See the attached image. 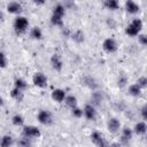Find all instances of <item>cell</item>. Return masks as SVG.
I'll use <instances>...</instances> for the list:
<instances>
[{
	"mask_svg": "<svg viewBox=\"0 0 147 147\" xmlns=\"http://www.w3.org/2000/svg\"><path fill=\"white\" fill-rule=\"evenodd\" d=\"M142 29V21L140 18H134L132 22L125 28V33L130 37H136L140 34V31Z\"/></svg>",
	"mask_w": 147,
	"mask_h": 147,
	"instance_id": "6da1fadb",
	"label": "cell"
},
{
	"mask_svg": "<svg viewBox=\"0 0 147 147\" xmlns=\"http://www.w3.org/2000/svg\"><path fill=\"white\" fill-rule=\"evenodd\" d=\"M28 28H29L28 18L24 17V16H21V15L16 16V18L14 21V30H15V32L17 34H22L28 30Z\"/></svg>",
	"mask_w": 147,
	"mask_h": 147,
	"instance_id": "7a4b0ae2",
	"label": "cell"
},
{
	"mask_svg": "<svg viewBox=\"0 0 147 147\" xmlns=\"http://www.w3.org/2000/svg\"><path fill=\"white\" fill-rule=\"evenodd\" d=\"M23 137L29 138V139H33V138H39L41 136L40 130L37 126L33 125H25L23 126V131H22Z\"/></svg>",
	"mask_w": 147,
	"mask_h": 147,
	"instance_id": "3957f363",
	"label": "cell"
},
{
	"mask_svg": "<svg viewBox=\"0 0 147 147\" xmlns=\"http://www.w3.org/2000/svg\"><path fill=\"white\" fill-rule=\"evenodd\" d=\"M37 119L40 124L42 125H51L53 123V115L49 110H39L38 115H37Z\"/></svg>",
	"mask_w": 147,
	"mask_h": 147,
	"instance_id": "277c9868",
	"label": "cell"
},
{
	"mask_svg": "<svg viewBox=\"0 0 147 147\" xmlns=\"http://www.w3.org/2000/svg\"><path fill=\"white\" fill-rule=\"evenodd\" d=\"M47 77L42 74V72H40V71H38V72H36L34 75H33V77H32V83H33V85L34 86H37V87H40V88H44V87H46L47 86Z\"/></svg>",
	"mask_w": 147,
	"mask_h": 147,
	"instance_id": "5b68a950",
	"label": "cell"
},
{
	"mask_svg": "<svg viewBox=\"0 0 147 147\" xmlns=\"http://www.w3.org/2000/svg\"><path fill=\"white\" fill-rule=\"evenodd\" d=\"M90 138H91V141H92L96 147H108L106 139L103 138V136H102L100 132H98V131L92 132Z\"/></svg>",
	"mask_w": 147,
	"mask_h": 147,
	"instance_id": "8992f818",
	"label": "cell"
},
{
	"mask_svg": "<svg viewBox=\"0 0 147 147\" xmlns=\"http://www.w3.org/2000/svg\"><path fill=\"white\" fill-rule=\"evenodd\" d=\"M102 48L106 53H109V54L115 53L117 51V42L113 38H107L102 42Z\"/></svg>",
	"mask_w": 147,
	"mask_h": 147,
	"instance_id": "52a82bcc",
	"label": "cell"
},
{
	"mask_svg": "<svg viewBox=\"0 0 147 147\" xmlns=\"http://www.w3.org/2000/svg\"><path fill=\"white\" fill-rule=\"evenodd\" d=\"M83 115L88 121H94L96 118V110L93 105H85L83 109Z\"/></svg>",
	"mask_w": 147,
	"mask_h": 147,
	"instance_id": "ba28073f",
	"label": "cell"
},
{
	"mask_svg": "<svg viewBox=\"0 0 147 147\" xmlns=\"http://www.w3.org/2000/svg\"><path fill=\"white\" fill-rule=\"evenodd\" d=\"M23 10V7L20 2L17 1H10L8 5H7V11L10 13V14H14V15H20Z\"/></svg>",
	"mask_w": 147,
	"mask_h": 147,
	"instance_id": "9c48e42d",
	"label": "cell"
},
{
	"mask_svg": "<svg viewBox=\"0 0 147 147\" xmlns=\"http://www.w3.org/2000/svg\"><path fill=\"white\" fill-rule=\"evenodd\" d=\"M107 127H108V131L111 132V133H116L119 131L121 129V122L116 118V117H111L108 119L107 122Z\"/></svg>",
	"mask_w": 147,
	"mask_h": 147,
	"instance_id": "30bf717a",
	"label": "cell"
},
{
	"mask_svg": "<svg viewBox=\"0 0 147 147\" xmlns=\"http://www.w3.org/2000/svg\"><path fill=\"white\" fill-rule=\"evenodd\" d=\"M51 64H52V68L55 70V71H61L62 68H63V62H62V59L59 54H53L52 57H51Z\"/></svg>",
	"mask_w": 147,
	"mask_h": 147,
	"instance_id": "8fae6325",
	"label": "cell"
},
{
	"mask_svg": "<svg viewBox=\"0 0 147 147\" xmlns=\"http://www.w3.org/2000/svg\"><path fill=\"white\" fill-rule=\"evenodd\" d=\"M65 96H67V94H65V92H64V90H62V88H55L53 92H52V99L54 100V101H56V102H63L64 101V99H65Z\"/></svg>",
	"mask_w": 147,
	"mask_h": 147,
	"instance_id": "7c38bea8",
	"label": "cell"
},
{
	"mask_svg": "<svg viewBox=\"0 0 147 147\" xmlns=\"http://www.w3.org/2000/svg\"><path fill=\"white\" fill-rule=\"evenodd\" d=\"M125 10H126L127 13H130V14H137V13H139L140 7H139V5L136 3L134 1L127 0V1L125 2Z\"/></svg>",
	"mask_w": 147,
	"mask_h": 147,
	"instance_id": "4fadbf2b",
	"label": "cell"
},
{
	"mask_svg": "<svg viewBox=\"0 0 147 147\" xmlns=\"http://www.w3.org/2000/svg\"><path fill=\"white\" fill-rule=\"evenodd\" d=\"M146 131H147V125H146V123H145L144 121L136 123V125H134V127H133V132H134L136 134H138V136H144V134L146 133Z\"/></svg>",
	"mask_w": 147,
	"mask_h": 147,
	"instance_id": "5bb4252c",
	"label": "cell"
},
{
	"mask_svg": "<svg viewBox=\"0 0 147 147\" xmlns=\"http://www.w3.org/2000/svg\"><path fill=\"white\" fill-rule=\"evenodd\" d=\"M64 14H65V6L62 5V3H56L54 6V8H53V15L63 17Z\"/></svg>",
	"mask_w": 147,
	"mask_h": 147,
	"instance_id": "9a60e30c",
	"label": "cell"
},
{
	"mask_svg": "<svg viewBox=\"0 0 147 147\" xmlns=\"http://www.w3.org/2000/svg\"><path fill=\"white\" fill-rule=\"evenodd\" d=\"M30 37L32 39H34V40H40L42 38V31H41V29L39 26L32 28L31 31H30Z\"/></svg>",
	"mask_w": 147,
	"mask_h": 147,
	"instance_id": "2e32d148",
	"label": "cell"
},
{
	"mask_svg": "<svg viewBox=\"0 0 147 147\" xmlns=\"http://www.w3.org/2000/svg\"><path fill=\"white\" fill-rule=\"evenodd\" d=\"M64 102H65V105H67L70 109L77 107V105H78V102H77V98H76L75 95H72V94L67 95L65 99H64Z\"/></svg>",
	"mask_w": 147,
	"mask_h": 147,
	"instance_id": "e0dca14e",
	"label": "cell"
},
{
	"mask_svg": "<svg viewBox=\"0 0 147 147\" xmlns=\"http://www.w3.org/2000/svg\"><path fill=\"white\" fill-rule=\"evenodd\" d=\"M10 96L13 98V99H15L16 101H22L23 100V96H24V94H23V91H21V90H18V88H16V87H14L11 91H10Z\"/></svg>",
	"mask_w": 147,
	"mask_h": 147,
	"instance_id": "ac0fdd59",
	"label": "cell"
},
{
	"mask_svg": "<svg viewBox=\"0 0 147 147\" xmlns=\"http://www.w3.org/2000/svg\"><path fill=\"white\" fill-rule=\"evenodd\" d=\"M13 142H14L13 138L10 136L6 134V136L1 137V139H0V147H11Z\"/></svg>",
	"mask_w": 147,
	"mask_h": 147,
	"instance_id": "d6986e66",
	"label": "cell"
},
{
	"mask_svg": "<svg viewBox=\"0 0 147 147\" xmlns=\"http://www.w3.org/2000/svg\"><path fill=\"white\" fill-rule=\"evenodd\" d=\"M129 94L132 95V96H139L141 94V88L134 83V84H131L129 86Z\"/></svg>",
	"mask_w": 147,
	"mask_h": 147,
	"instance_id": "ffe728a7",
	"label": "cell"
},
{
	"mask_svg": "<svg viewBox=\"0 0 147 147\" xmlns=\"http://www.w3.org/2000/svg\"><path fill=\"white\" fill-rule=\"evenodd\" d=\"M103 5H105V7H107L110 10H116L119 8V2L117 0H106L103 2Z\"/></svg>",
	"mask_w": 147,
	"mask_h": 147,
	"instance_id": "44dd1931",
	"label": "cell"
},
{
	"mask_svg": "<svg viewBox=\"0 0 147 147\" xmlns=\"http://www.w3.org/2000/svg\"><path fill=\"white\" fill-rule=\"evenodd\" d=\"M14 87H16L21 91H24L28 87V83L23 78H16L15 82H14Z\"/></svg>",
	"mask_w": 147,
	"mask_h": 147,
	"instance_id": "7402d4cb",
	"label": "cell"
},
{
	"mask_svg": "<svg viewBox=\"0 0 147 147\" xmlns=\"http://www.w3.org/2000/svg\"><path fill=\"white\" fill-rule=\"evenodd\" d=\"M51 23L55 26H60V28H63V17H60V16H56V15H53L51 16Z\"/></svg>",
	"mask_w": 147,
	"mask_h": 147,
	"instance_id": "603a6c76",
	"label": "cell"
},
{
	"mask_svg": "<svg viewBox=\"0 0 147 147\" xmlns=\"http://www.w3.org/2000/svg\"><path fill=\"white\" fill-rule=\"evenodd\" d=\"M132 130L131 129H129V127H124L123 130H122V140L124 141V142H126V141H129L131 138H132Z\"/></svg>",
	"mask_w": 147,
	"mask_h": 147,
	"instance_id": "cb8c5ba5",
	"label": "cell"
},
{
	"mask_svg": "<svg viewBox=\"0 0 147 147\" xmlns=\"http://www.w3.org/2000/svg\"><path fill=\"white\" fill-rule=\"evenodd\" d=\"M11 123H13L15 126H22V125L24 124V118H23L22 115L16 114V115H14V116L11 117Z\"/></svg>",
	"mask_w": 147,
	"mask_h": 147,
	"instance_id": "d4e9b609",
	"label": "cell"
},
{
	"mask_svg": "<svg viewBox=\"0 0 147 147\" xmlns=\"http://www.w3.org/2000/svg\"><path fill=\"white\" fill-rule=\"evenodd\" d=\"M72 39H74L75 41H77V42H82V41H84V33H83V31L78 30V31L74 32V34H72Z\"/></svg>",
	"mask_w": 147,
	"mask_h": 147,
	"instance_id": "484cf974",
	"label": "cell"
},
{
	"mask_svg": "<svg viewBox=\"0 0 147 147\" xmlns=\"http://www.w3.org/2000/svg\"><path fill=\"white\" fill-rule=\"evenodd\" d=\"M136 84H137L141 90L145 88V87L147 86V77H146V76H141V77H139Z\"/></svg>",
	"mask_w": 147,
	"mask_h": 147,
	"instance_id": "4316f807",
	"label": "cell"
},
{
	"mask_svg": "<svg viewBox=\"0 0 147 147\" xmlns=\"http://www.w3.org/2000/svg\"><path fill=\"white\" fill-rule=\"evenodd\" d=\"M71 114H72L74 117H76V118H80V117L83 116V109H80V108L77 106V107H75V108L71 109Z\"/></svg>",
	"mask_w": 147,
	"mask_h": 147,
	"instance_id": "83f0119b",
	"label": "cell"
},
{
	"mask_svg": "<svg viewBox=\"0 0 147 147\" xmlns=\"http://www.w3.org/2000/svg\"><path fill=\"white\" fill-rule=\"evenodd\" d=\"M6 65H7V57L5 53L0 52V68H6Z\"/></svg>",
	"mask_w": 147,
	"mask_h": 147,
	"instance_id": "f1b7e54d",
	"label": "cell"
},
{
	"mask_svg": "<svg viewBox=\"0 0 147 147\" xmlns=\"http://www.w3.org/2000/svg\"><path fill=\"white\" fill-rule=\"evenodd\" d=\"M138 40H139V42H140V45H142V46H146L147 45V36L146 34H138Z\"/></svg>",
	"mask_w": 147,
	"mask_h": 147,
	"instance_id": "f546056e",
	"label": "cell"
},
{
	"mask_svg": "<svg viewBox=\"0 0 147 147\" xmlns=\"http://www.w3.org/2000/svg\"><path fill=\"white\" fill-rule=\"evenodd\" d=\"M141 117H142L144 122L147 119V107H146V106H144V107L141 108Z\"/></svg>",
	"mask_w": 147,
	"mask_h": 147,
	"instance_id": "4dcf8cb0",
	"label": "cell"
},
{
	"mask_svg": "<svg viewBox=\"0 0 147 147\" xmlns=\"http://www.w3.org/2000/svg\"><path fill=\"white\" fill-rule=\"evenodd\" d=\"M125 83H126V78H125V77L118 78V86H123Z\"/></svg>",
	"mask_w": 147,
	"mask_h": 147,
	"instance_id": "1f68e13d",
	"label": "cell"
},
{
	"mask_svg": "<svg viewBox=\"0 0 147 147\" xmlns=\"http://www.w3.org/2000/svg\"><path fill=\"white\" fill-rule=\"evenodd\" d=\"M109 147H121V145H119L118 142H113V144H111Z\"/></svg>",
	"mask_w": 147,
	"mask_h": 147,
	"instance_id": "d6a6232c",
	"label": "cell"
},
{
	"mask_svg": "<svg viewBox=\"0 0 147 147\" xmlns=\"http://www.w3.org/2000/svg\"><path fill=\"white\" fill-rule=\"evenodd\" d=\"M34 3L36 5H41V3H44V1H34Z\"/></svg>",
	"mask_w": 147,
	"mask_h": 147,
	"instance_id": "836d02e7",
	"label": "cell"
},
{
	"mask_svg": "<svg viewBox=\"0 0 147 147\" xmlns=\"http://www.w3.org/2000/svg\"><path fill=\"white\" fill-rule=\"evenodd\" d=\"M2 18H3V15H2V13L0 11V23L2 22Z\"/></svg>",
	"mask_w": 147,
	"mask_h": 147,
	"instance_id": "e575fe53",
	"label": "cell"
},
{
	"mask_svg": "<svg viewBox=\"0 0 147 147\" xmlns=\"http://www.w3.org/2000/svg\"><path fill=\"white\" fill-rule=\"evenodd\" d=\"M3 105V100H2V98L0 96V106H2Z\"/></svg>",
	"mask_w": 147,
	"mask_h": 147,
	"instance_id": "d590c367",
	"label": "cell"
},
{
	"mask_svg": "<svg viewBox=\"0 0 147 147\" xmlns=\"http://www.w3.org/2000/svg\"><path fill=\"white\" fill-rule=\"evenodd\" d=\"M52 147H57V146H52Z\"/></svg>",
	"mask_w": 147,
	"mask_h": 147,
	"instance_id": "8d00e7d4",
	"label": "cell"
},
{
	"mask_svg": "<svg viewBox=\"0 0 147 147\" xmlns=\"http://www.w3.org/2000/svg\"><path fill=\"white\" fill-rule=\"evenodd\" d=\"M0 139H1V137H0Z\"/></svg>",
	"mask_w": 147,
	"mask_h": 147,
	"instance_id": "74e56055",
	"label": "cell"
}]
</instances>
